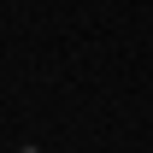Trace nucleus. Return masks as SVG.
Instances as JSON below:
<instances>
[{
    "label": "nucleus",
    "mask_w": 153,
    "mask_h": 153,
    "mask_svg": "<svg viewBox=\"0 0 153 153\" xmlns=\"http://www.w3.org/2000/svg\"><path fill=\"white\" fill-rule=\"evenodd\" d=\"M18 153H41V147H36V141H24V147H18Z\"/></svg>",
    "instance_id": "obj_1"
}]
</instances>
